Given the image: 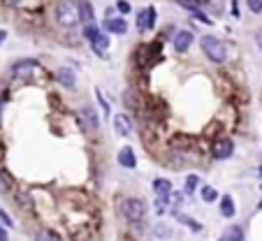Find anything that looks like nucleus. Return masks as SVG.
Returning a JSON list of instances; mask_svg holds the SVG:
<instances>
[{
	"mask_svg": "<svg viewBox=\"0 0 262 241\" xmlns=\"http://www.w3.org/2000/svg\"><path fill=\"white\" fill-rule=\"evenodd\" d=\"M200 47H202V54L207 56L211 63H225V60H228L230 49L223 39L213 37V35H204V37L200 39Z\"/></svg>",
	"mask_w": 262,
	"mask_h": 241,
	"instance_id": "f257e3e1",
	"label": "nucleus"
},
{
	"mask_svg": "<svg viewBox=\"0 0 262 241\" xmlns=\"http://www.w3.org/2000/svg\"><path fill=\"white\" fill-rule=\"evenodd\" d=\"M54 14H56L58 26H63V28H74L77 23L82 21V19H79V5H77V0H60L58 5H56Z\"/></svg>",
	"mask_w": 262,
	"mask_h": 241,
	"instance_id": "f03ea898",
	"label": "nucleus"
},
{
	"mask_svg": "<svg viewBox=\"0 0 262 241\" xmlns=\"http://www.w3.org/2000/svg\"><path fill=\"white\" fill-rule=\"evenodd\" d=\"M121 214H123V218L130 220V223H142L144 216H146V207H144L142 199H123L121 202Z\"/></svg>",
	"mask_w": 262,
	"mask_h": 241,
	"instance_id": "7ed1b4c3",
	"label": "nucleus"
},
{
	"mask_svg": "<svg viewBox=\"0 0 262 241\" xmlns=\"http://www.w3.org/2000/svg\"><path fill=\"white\" fill-rule=\"evenodd\" d=\"M42 67H40L38 60H30V58H23L19 60V63H14V67H12V77L14 79H28L33 77L35 72H40Z\"/></svg>",
	"mask_w": 262,
	"mask_h": 241,
	"instance_id": "20e7f679",
	"label": "nucleus"
},
{
	"mask_svg": "<svg viewBox=\"0 0 262 241\" xmlns=\"http://www.w3.org/2000/svg\"><path fill=\"white\" fill-rule=\"evenodd\" d=\"M235 153V144H232V139H216L211 146V155L216 160H228L230 155Z\"/></svg>",
	"mask_w": 262,
	"mask_h": 241,
	"instance_id": "39448f33",
	"label": "nucleus"
},
{
	"mask_svg": "<svg viewBox=\"0 0 262 241\" xmlns=\"http://www.w3.org/2000/svg\"><path fill=\"white\" fill-rule=\"evenodd\" d=\"M79 120H82V126H84V130H86V132L98 130V126H100L98 114H95V109H93V107H88V104L79 109Z\"/></svg>",
	"mask_w": 262,
	"mask_h": 241,
	"instance_id": "423d86ee",
	"label": "nucleus"
},
{
	"mask_svg": "<svg viewBox=\"0 0 262 241\" xmlns=\"http://www.w3.org/2000/svg\"><path fill=\"white\" fill-rule=\"evenodd\" d=\"M137 28L139 30H153L156 28V7H146L137 17Z\"/></svg>",
	"mask_w": 262,
	"mask_h": 241,
	"instance_id": "0eeeda50",
	"label": "nucleus"
},
{
	"mask_svg": "<svg viewBox=\"0 0 262 241\" xmlns=\"http://www.w3.org/2000/svg\"><path fill=\"white\" fill-rule=\"evenodd\" d=\"M193 39H195V35H193L191 30H179V33L174 35V51L176 54H186V51L191 49Z\"/></svg>",
	"mask_w": 262,
	"mask_h": 241,
	"instance_id": "6e6552de",
	"label": "nucleus"
},
{
	"mask_svg": "<svg viewBox=\"0 0 262 241\" xmlns=\"http://www.w3.org/2000/svg\"><path fill=\"white\" fill-rule=\"evenodd\" d=\"M88 42H91V49L95 51V54L100 56V58H104V51H107V47H109V37H107V35L102 33V30H100L98 35H93V37L88 39Z\"/></svg>",
	"mask_w": 262,
	"mask_h": 241,
	"instance_id": "1a4fd4ad",
	"label": "nucleus"
},
{
	"mask_svg": "<svg viewBox=\"0 0 262 241\" xmlns=\"http://www.w3.org/2000/svg\"><path fill=\"white\" fill-rule=\"evenodd\" d=\"M119 165L126 167V170H132L137 165V155H135V151H132V146H123L119 151Z\"/></svg>",
	"mask_w": 262,
	"mask_h": 241,
	"instance_id": "9d476101",
	"label": "nucleus"
},
{
	"mask_svg": "<svg viewBox=\"0 0 262 241\" xmlns=\"http://www.w3.org/2000/svg\"><path fill=\"white\" fill-rule=\"evenodd\" d=\"M114 128H116V135H121V137H128L132 132V123L130 118H128L126 114H116L114 116Z\"/></svg>",
	"mask_w": 262,
	"mask_h": 241,
	"instance_id": "9b49d317",
	"label": "nucleus"
},
{
	"mask_svg": "<svg viewBox=\"0 0 262 241\" xmlns=\"http://www.w3.org/2000/svg\"><path fill=\"white\" fill-rule=\"evenodd\" d=\"M104 28H107V30H109V33H114V35H123L128 30V23L123 21V19H119V17H114V19H107V21H104Z\"/></svg>",
	"mask_w": 262,
	"mask_h": 241,
	"instance_id": "f8f14e48",
	"label": "nucleus"
},
{
	"mask_svg": "<svg viewBox=\"0 0 262 241\" xmlns=\"http://www.w3.org/2000/svg\"><path fill=\"white\" fill-rule=\"evenodd\" d=\"M56 79L65 88H74V72H72L70 67H60V70L56 72Z\"/></svg>",
	"mask_w": 262,
	"mask_h": 241,
	"instance_id": "ddd939ff",
	"label": "nucleus"
},
{
	"mask_svg": "<svg viewBox=\"0 0 262 241\" xmlns=\"http://www.w3.org/2000/svg\"><path fill=\"white\" fill-rule=\"evenodd\" d=\"M218 241H244V230L237 227V225H232V227H228V230L220 234Z\"/></svg>",
	"mask_w": 262,
	"mask_h": 241,
	"instance_id": "4468645a",
	"label": "nucleus"
},
{
	"mask_svg": "<svg viewBox=\"0 0 262 241\" xmlns=\"http://www.w3.org/2000/svg\"><path fill=\"white\" fill-rule=\"evenodd\" d=\"M77 5H79V19H82V21H86V23L93 21V5H91L88 0H79Z\"/></svg>",
	"mask_w": 262,
	"mask_h": 241,
	"instance_id": "2eb2a0df",
	"label": "nucleus"
},
{
	"mask_svg": "<svg viewBox=\"0 0 262 241\" xmlns=\"http://www.w3.org/2000/svg\"><path fill=\"white\" fill-rule=\"evenodd\" d=\"M123 102H126V107L128 109H142V102H139V95H137V91H126V93H123Z\"/></svg>",
	"mask_w": 262,
	"mask_h": 241,
	"instance_id": "dca6fc26",
	"label": "nucleus"
},
{
	"mask_svg": "<svg viewBox=\"0 0 262 241\" xmlns=\"http://www.w3.org/2000/svg\"><path fill=\"white\" fill-rule=\"evenodd\" d=\"M235 199L230 197V195H225L223 199H220V214L225 216V218H232V216H235Z\"/></svg>",
	"mask_w": 262,
	"mask_h": 241,
	"instance_id": "f3484780",
	"label": "nucleus"
},
{
	"mask_svg": "<svg viewBox=\"0 0 262 241\" xmlns=\"http://www.w3.org/2000/svg\"><path fill=\"white\" fill-rule=\"evenodd\" d=\"M153 190L158 192V195H169L172 192V183L167 179H156L153 181Z\"/></svg>",
	"mask_w": 262,
	"mask_h": 241,
	"instance_id": "a211bd4d",
	"label": "nucleus"
},
{
	"mask_svg": "<svg viewBox=\"0 0 262 241\" xmlns=\"http://www.w3.org/2000/svg\"><path fill=\"white\" fill-rule=\"evenodd\" d=\"M216 197H218V192L213 190L211 186H204L202 188V199H204V202H213Z\"/></svg>",
	"mask_w": 262,
	"mask_h": 241,
	"instance_id": "6ab92c4d",
	"label": "nucleus"
},
{
	"mask_svg": "<svg viewBox=\"0 0 262 241\" xmlns=\"http://www.w3.org/2000/svg\"><path fill=\"white\" fill-rule=\"evenodd\" d=\"M197 183H200V176H197V174H191L186 179V192H188V195H191V192L197 188Z\"/></svg>",
	"mask_w": 262,
	"mask_h": 241,
	"instance_id": "aec40b11",
	"label": "nucleus"
},
{
	"mask_svg": "<svg viewBox=\"0 0 262 241\" xmlns=\"http://www.w3.org/2000/svg\"><path fill=\"white\" fill-rule=\"evenodd\" d=\"M35 241H60V239L54 234V232H47V230H44V232H38Z\"/></svg>",
	"mask_w": 262,
	"mask_h": 241,
	"instance_id": "412c9836",
	"label": "nucleus"
},
{
	"mask_svg": "<svg viewBox=\"0 0 262 241\" xmlns=\"http://www.w3.org/2000/svg\"><path fill=\"white\" fill-rule=\"evenodd\" d=\"M246 5H248V10H251L253 14H260L262 12V0H246Z\"/></svg>",
	"mask_w": 262,
	"mask_h": 241,
	"instance_id": "4be33fe9",
	"label": "nucleus"
},
{
	"mask_svg": "<svg viewBox=\"0 0 262 241\" xmlns=\"http://www.w3.org/2000/svg\"><path fill=\"white\" fill-rule=\"evenodd\" d=\"M19 207H23V209H28V211H33V202H30V197H28V195H21V192H19Z\"/></svg>",
	"mask_w": 262,
	"mask_h": 241,
	"instance_id": "5701e85b",
	"label": "nucleus"
},
{
	"mask_svg": "<svg viewBox=\"0 0 262 241\" xmlns=\"http://www.w3.org/2000/svg\"><path fill=\"white\" fill-rule=\"evenodd\" d=\"M98 33H100V28L93 26V23H88V26L84 28V37H86V39H91L93 35H98Z\"/></svg>",
	"mask_w": 262,
	"mask_h": 241,
	"instance_id": "b1692460",
	"label": "nucleus"
},
{
	"mask_svg": "<svg viewBox=\"0 0 262 241\" xmlns=\"http://www.w3.org/2000/svg\"><path fill=\"white\" fill-rule=\"evenodd\" d=\"M176 3L186 10H197V5H200V0H176Z\"/></svg>",
	"mask_w": 262,
	"mask_h": 241,
	"instance_id": "393cba45",
	"label": "nucleus"
},
{
	"mask_svg": "<svg viewBox=\"0 0 262 241\" xmlns=\"http://www.w3.org/2000/svg\"><path fill=\"white\" fill-rule=\"evenodd\" d=\"M7 190H10V179L0 172V192H7Z\"/></svg>",
	"mask_w": 262,
	"mask_h": 241,
	"instance_id": "a878e982",
	"label": "nucleus"
},
{
	"mask_svg": "<svg viewBox=\"0 0 262 241\" xmlns=\"http://www.w3.org/2000/svg\"><path fill=\"white\" fill-rule=\"evenodd\" d=\"M0 220H3V223H5L7 227H12V225H14V223H12V218L5 214V211H3V209H0Z\"/></svg>",
	"mask_w": 262,
	"mask_h": 241,
	"instance_id": "bb28decb",
	"label": "nucleus"
},
{
	"mask_svg": "<svg viewBox=\"0 0 262 241\" xmlns=\"http://www.w3.org/2000/svg\"><path fill=\"white\" fill-rule=\"evenodd\" d=\"M116 7H119V12H123V14H128V12H130V5H128L126 0H121V3H119Z\"/></svg>",
	"mask_w": 262,
	"mask_h": 241,
	"instance_id": "cd10ccee",
	"label": "nucleus"
},
{
	"mask_svg": "<svg viewBox=\"0 0 262 241\" xmlns=\"http://www.w3.org/2000/svg\"><path fill=\"white\" fill-rule=\"evenodd\" d=\"M255 42H257V47L262 49V30H257V33H255Z\"/></svg>",
	"mask_w": 262,
	"mask_h": 241,
	"instance_id": "c85d7f7f",
	"label": "nucleus"
},
{
	"mask_svg": "<svg viewBox=\"0 0 262 241\" xmlns=\"http://www.w3.org/2000/svg\"><path fill=\"white\" fill-rule=\"evenodd\" d=\"M0 241H10V236H7V232L0 227Z\"/></svg>",
	"mask_w": 262,
	"mask_h": 241,
	"instance_id": "c756f323",
	"label": "nucleus"
},
{
	"mask_svg": "<svg viewBox=\"0 0 262 241\" xmlns=\"http://www.w3.org/2000/svg\"><path fill=\"white\" fill-rule=\"evenodd\" d=\"M7 5H12V7H19V5H21V0H7Z\"/></svg>",
	"mask_w": 262,
	"mask_h": 241,
	"instance_id": "7c9ffc66",
	"label": "nucleus"
},
{
	"mask_svg": "<svg viewBox=\"0 0 262 241\" xmlns=\"http://www.w3.org/2000/svg\"><path fill=\"white\" fill-rule=\"evenodd\" d=\"M3 39H5V30H0V42H3Z\"/></svg>",
	"mask_w": 262,
	"mask_h": 241,
	"instance_id": "2f4dec72",
	"label": "nucleus"
},
{
	"mask_svg": "<svg viewBox=\"0 0 262 241\" xmlns=\"http://www.w3.org/2000/svg\"><path fill=\"white\" fill-rule=\"evenodd\" d=\"M0 114H3V102H0Z\"/></svg>",
	"mask_w": 262,
	"mask_h": 241,
	"instance_id": "473e14b6",
	"label": "nucleus"
},
{
	"mask_svg": "<svg viewBox=\"0 0 262 241\" xmlns=\"http://www.w3.org/2000/svg\"><path fill=\"white\" fill-rule=\"evenodd\" d=\"M257 209H262V202H260V204H257Z\"/></svg>",
	"mask_w": 262,
	"mask_h": 241,
	"instance_id": "72a5a7b5",
	"label": "nucleus"
},
{
	"mask_svg": "<svg viewBox=\"0 0 262 241\" xmlns=\"http://www.w3.org/2000/svg\"><path fill=\"white\" fill-rule=\"evenodd\" d=\"M260 176H262V167H260Z\"/></svg>",
	"mask_w": 262,
	"mask_h": 241,
	"instance_id": "f704fd0d",
	"label": "nucleus"
},
{
	"mask_svg": "<svg viewBox=\"0 0 262 241\" xmlns=\"http://www.w3.org/2000/svg\"><path fill=\"white\" fill-rule=\"evenodd\" d=\"M260 188H262V183H260Z\"/></svg>",
	"mask_w": 262,
	"mask_h": 241,
	"instance_id": "c9c22d12",
	"label": "nucleus"
}]
</instances>
